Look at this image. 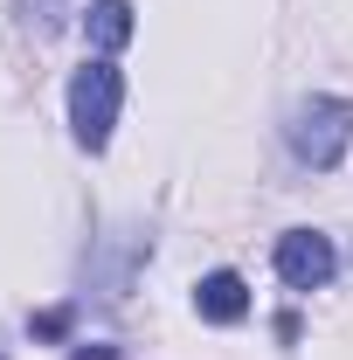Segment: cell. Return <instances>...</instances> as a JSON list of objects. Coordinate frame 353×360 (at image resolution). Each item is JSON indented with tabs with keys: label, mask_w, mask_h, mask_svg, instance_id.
<instances>
[{
	"label": "cell",
	"mask_w": 353,
	"mask_h": 360,
	"mask_svg": "<svg viewBox=\"0 0 353 360\" xmlns=\"http://www.w3.org/2000/svg\"><path fill=\"white\" fill-rule=\"evenodd\" d=\"M77 360H111V347H77Z\"/></svg>",
	"instance_id": "52a82bcc"
},
{
	"label": "cell",
	"mask_w": 353,
	"mask_h": 360,
	"mask_svg": "<svg viewBox=\"0 0 353 360\" xmlns=\"http://www.w3.org/2000/svg\"><path fill=\"white\" fill-rule=\"evenodd\" d=\"M63 326H70V312H42V319H35V333H42V340H56Z\"/></svg>",
	"instance_id": "8992f818"
},
{
	"label": "cell",
	"mask_w": 353,
	"mask_h": 360,
	"mask_svg": "<svg viewBox=\"0 0 353 360\" xmlns=\"http://www.w3.org/2000/svg\"><path fill=\"white\" fill-rule=\"evenodd\" d=\"M118 104H125V77L111 56L84 63L70 77V125H77V146L84 153H104L111 146V125H118Z\"/></svg>",
	"instance_id": "6da1fadb"
},
{
	"label": "cell",
	"mask_w": 353,
	"mask_h": 360,
	"mask_svg": "<svg viewBox=\"0 0 353 360\" xmlns=\"http://www.w3.org/2000/svg\"><path fill=\"white\" fill-rule=\"evenodd\" d=\"M194 312L208 319V326H236V319H250V284H243L236 270H208V277L194 284Z\"/></svg>",
	"instance_id": "277c9868"
},
{
	"label": "cell",
	"mask_w": 353,
	"mask_h": 360,
	"mask_svg": "<svg viewBox=\"0 0 353 360\" xmlns=\"http://www.w3.org/2000/svg\"><path fill=\"white\" fill-rule=\"evenodd\" d=\"M132 0H90V14H84V35L97 49H104V56H118V49L132 42Z\"/></svg>",
	"instance_id": "5b68a950"
},
{
	"label": "cell",
	"mask_w": 353,
	"mask_h": 360,
	"mask_svg": "<svg viewBox=\"0 0 353 360\" xmlns=\"http://www.w3.org/2000/svg\"><path fill=\"white\" fill-rule=\"evenodd\" d=\"M333 270H340L333 236H319V229H284V236H277V277H284L291 291H319Z\"/></svg>",
	"instance_id": "3957f363"
},
{
	"label": "cell",
	"mask_w": 353,
	"mask_h": 360,
	"mask_svg": "<svg viewBox=\"0 0 353 360\" xmlns=\"http://www.w3.org/2000/svg\"><path fill=\"white\" fill-rule=\"evenodd\" d=\"M284 139H291V153L305 160L312 174H333V167L353 153V104L347 97H312V104L291 111Z\"/></svg>",
	"instance_id": "7a4b0ae2"
}]
</instances>
